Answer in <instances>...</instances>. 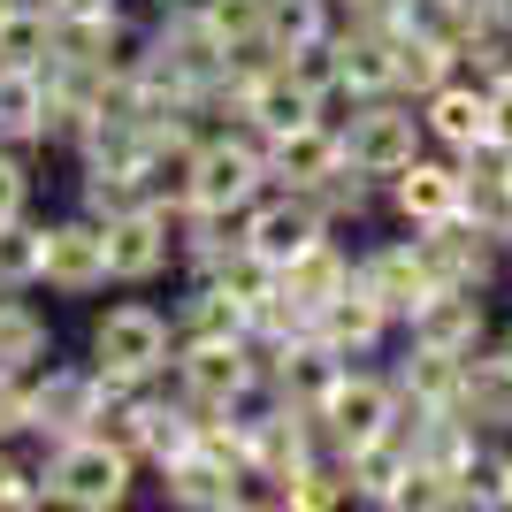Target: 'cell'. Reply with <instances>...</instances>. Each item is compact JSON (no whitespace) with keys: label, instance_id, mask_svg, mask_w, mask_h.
<instances>
[{"label":"cell","instance_id":"cell-19","mask_svg":"<svg viewBox=\"0 0 512 512\" xmlns=\"http://www.w3.org/2000/svg\"><path fill=\"white\" fill-rule=\"evenodd\" d=\"M360 283H367V291H375L398 321H406L413 306L436 291V276H428V260H421V245H413V230H406V237H383V245H367V253H360Z\"/></svg>","mask_w":512,"mask_h":512},{"label":"cell","instance_id":"cell-25","mask_svg":"<svg viewBox=\"0 0 512 512\" xmlns=\"http://www.w3.org/2000/svg\"><path fill=\"white\" fill-rule=\"evenodd\" d=\"M352 276H360V253H344V237H321L314 253H299L291 268H276V283L306 306V314H314V306H329Z\"/></svg>","mask_w":512,"mask_h":512},{"label":"cell","instance_id":"cell-36","mask_svg":"<svg viewBox=\"0 0 512 512\" xmlns=\"http://www.w3.org/2000/svg\"><path fill=\"white\" fill-rule=\"evenodd\" d=\"M0 505H46V482L31 459H16V451L0 444Z\"/></svg>","mask_w":512,"mask_h":512},{"label":"cell","instance_id":"cell-22","mask_svg":"<svg viewBox=\"0 0 512 512\" xmlns=\"http://www.w3.org/2000/svg\"><path fill=\"white\" fill-rule=\"evenodd\" d=\"M459 169H467V207H459V214H467L474 230H490L497 245L512 253V153H505V138L482 146V153H467Z\"/></svg>","mask_w":512,"mask_h":512},{"label":"cell","instance_id":"cell-3","mask_svg":"<svg viewBox=\"0 0 512 512\" xmlns=\"http://www.w3.org/2000/svg\"><path fill=\"white\" fill-rule=\"evenodd\" d=\"M268 184H276V176H268V146H260L245 123L237 130H199L192 161H184V199H192V207L245 214Z\"/></svg>","mask_w":512,"mask_h":512},{"label":"cell","instance_id":"cell-11","mask_svg":"<svg viewBox=\"0 0 512 512\" xmlns=\"http://www.w3.org/2000/svg\"><path fill=\"white\" fill-rule=\"evenodd\" d=\"M245 482H253V467L230 459V451H214V444H192L184 459L161 467V497L176 512H237V505H253Z\"/></svg>","mask_w":512,"mask_h":512},{"label":"cell","instance_id":"cell-1","mask_svg":"<svg viewBox=\"0 0 512 512\" xmlns=\"http://www.w3.org/2000/svg\"><path fill=\"white\" fill-rule=\"evenodd\" d=\"M39 482H46V505H69V512H115L130 505V482H138V459L107 436H62L46 444L39 459Z\"/></svg>","mask_w":512,"mask_h":512},{"label":"cell","instance_id":"cell-10","mask_svg":"<svg viewBox=\"0 0 512 512\" xmlns=\"http://www.w3.org/2000/svg\"><path fill=\"white\" fill-rule=\"evenodd\" d=\"M421 123H428V146H436V153H459V161L505 138V130H497V92L482 85V77H467V69L444 77V85L421 100Z\"/></svg>","mask_w":512,"mask_h":512},{"label":"cell","instance_id":"cell-9","mask_svg":"<svg viewBox=\"0 0 512 512\" xmlns=\"http://www.w3.org/2000/svg\"><path fill=\"white\" fill-rule=\"evenodd\" d=\"M176 268V199H146L107 222V276L115 283H161Z\"/></svg>","mask_w":512,"mask_h":512},{"label":"cell","instance_id":"cell-4","mask_svg":"<svg viewBox=\"0 0 512 512\" xmlns=\"http://www.w3.org/2000/svg\"><path fill=\"white\" fill-rule=\"evenodd\" d=\"M344 130V161L375 184H390L398 169H413L428 153V123H421V100L406 92H383V100H352V115H337Z\"/></svg>","mask_w":512,"mask_h":512},{"label":"cell","instance_id":"cell-27","mask_svg":"<svg viewBox=\"0 0 512 512\" xmlns=\"http://www.w3.org/2000/svg\"><path fill=\"white\" fill-rule=\"evenodd\" d=\"M451 505H474V512L512 505V451L497 444V436H482V444L467 451V467H459V482H451Z\"/></svg>","mask_w":512,"mask_h":512},{"label":"cell","instance_id":"cell-7","mask_svg":"<svg viewBox=\"0 0 512 512\" xmlns=\"http://www.w3.org/2000/svg\"><path fill=\"white\" fill-rule=\"evenodd\" d=\"M237 230H245V245H253L268 268H291L299 253H314L321 237H337V222L314 207V192H291V184H268V192L253 199V207L237 214Z\"/></svg>","mask_w":512,"mask_h":512},{"label":"cell","instance_id":"cell-23","mask_svg":"<svg viewBox=\"0 0 512 512\" xmlns=\"http://www.w3.org/2000/svg\"><path fill=\"white\" fill-rule=\"evenodd\" d=\"M169 321H176V344H214V337H253V306L245 299H230L222 283H207V276H192V291L169 306Z\"/></svg>","mask_w":512,"mask_h":512},{"label":"cell","instance_id":"cell-8","mask_svg":"<svg viewBox=\"0 0 512 512\" xmlns=\"http://www.w3.org/2000/svg\"><path fill=\"white\" fill-rule=\"evenodd\" d=\"M107 406V375L92 360L62 367V360H39L31 367V436L39 444H62V436H85Z\"/></svg>","mask_w":512,"mask_h":512},{"label":"cell","instance_id":"cell-38","mask_svg":"<svg viewBox=\"0 0 512 512\" xmlns=\"http://www.w3.org/2000/svg\"><path fill=\"white\" fill-rule=\"evenodd\" d=\"M337 8L352 23H398V16H406V0H337Z\"/></svg>","mask_w":512,"mask_h":512},{"label":"cell","instance_id":"cell-21","mask_svg":"<svg viewBox=\"0 0 512 512\" xmlns=\"http://www.w3.org/2000/svg\"><path fill=\"white\" fill-rule=\"evenodd\" d=\"M459 413H467L482 436H512V352H505L497 337L467 352V390H459Z\"/></svg>","mask_w":512,"mask_h":512},{"label":"cell","instance_id":"cell-12","mask_svg":"<svg viewBox=\"0 0 512 512\" xmlns=\"http://www.w3.org/2000/svg\"><path fill=\"white\" fill-rule=\"evenodd\" d=\"M398 337L428 344V352H474V344H490V291H474V283H436V291L398 321Z\"/></svg>","mask_w":512,"mask_h":512},{"label":"cell","instance_id":"cell-37","mask_svg":"<svg viewBox=\"0 0 512 512\" xmlns=\"http://www.w3.org/2000/svg\"><path fill=\"white\" fill-rule=\"evenodd\" d=\"M123 0H46V16L54 23H100V16H115Z\"/></svg>","mask_w":512,"mask_h":512},{"label":"cell","instance_id":"cell-40","mask_svg":"<svg viewBox=\"0 0 512 512\" xmlns=\"http://www.w3.org/2000/svg\"><path fill=\"white\" fill-rule=\"evenodd\" d=\"M497 344H505V352H512V321H505V329H497Z\"/></svg>","mask_w":512,"mask_h":512},{"label":"cell","instance_id":"cell-26","mask_svg":"<svg viewBox=\"0 0 512 512\" xmlns=\"http://www.w3.org/2000/svg\"><path fill=\"white\" fill-rule=\"evenodd\" d=\"M54 39H62V23L46 16V0H8L0 8V62L46 69L54 62Z\"/></svg>","mask_w":512,"mask_h":512},{"label":"cell","instance_id":"cell-2","mask_svg":"<svg viewBox=\"0 0 512 512\" xmlns=\"http://www.w3.org/2000/svg\"><path fill=\"white\" fill-rule=\"evenodd\" d=\"M85 360L100 367L107 383H161L176 360V321L153 299H115L85 337Z\"/></svg>","mask_w":512,"mask_h":512},{"label":"cell","instance_id":"cell-17","mask_svg":"<svg viewBox=\"0 0 512 512\" xmlns=\"http://www.w3.org/2000/svg\"><path fill=\"white\" fill-rule=\"evenodd\" d=\"M260 367H268V383H276V398L283 406H299V413H314L321 398H329V383H337L344 367V352H329V344L314 337V329H299V337H283V344H268L260 352Z\"/></svg>","mask_w":512,"mask_h":512},{"label":"cell","instance_id":"cell-39","mask_svg":"<svg viewBox=\"0 0 512 512\" xmlns=\"http://www.w3.org/2000/svg\"><path fill=\"white\" fill-rule=\"evenodd\" d=\"M490 23H497V31H512V0H490Z\"/></svg>","mask_w":512,"mask_h":512},{"label":"cell","instance_id":"cell-32","mask_svg":"<svg viewBox=\"0 0 512 512\" xmlns=\"http://www.w3.org/2000/svg\"><path fill=\"white\" fill-rule=\"evenodd\" d=\"M46 276V222L16 214V222H0V291H31Z\"/></svg>","mask_w":512,"mask_h":512},{"label":"cell","instance_id":"cell-18","mask_svg":"<svg viewBox=\"0 0 512 512\" xmlns=\"http://www.w3.org/2000/svg\"><path fill=\"white\" fill-rule=\"evenodd\" d=\"M260 146H268V176H276V184L314 192L321 176L344 161V130L329 123V115H314V123H291V130H276V138H260Z\"/></svg>","mask_w":512,"mask_h":512},{"label":"cell","instance_id":"cell-29","mask_svg":"<svg viewBox=\"0 0 512 512\" xmlns=\"http://www.w3.org/2000/svg\"><path fill=\"white\" fill-rule=\"evenodd\" d=\"M406 23H413V31H428V39H444L451 54H467L482 31H497L490 0H406Z\"/></svg>","mask_w":512,"mask_h":512},{"label":"cell","instance_id":"cell-31","mask_svg":"<svg viewBox=\"0 0 512 512\" xmlns=\"http://www.w3.org/2000/svg\"><path fill=\"white\" fill-rule=\"evenodd\" d=\"M344 23L337 0H268V54H291V46H314Z\"/></svg>","mask_w":512,"mask_h":512},{"label":"cell","instance_id":"cell-13","mask_svg":"<svg viewBox=\"0 0 512 512\" xmlns=\"http://www.w3.org/2000/svg\"><path fill=\"white\" fill-rule=\"evenodd\" d=\"M46 291H62V299H92V291H107V222L100 214H69V222H46Z\"/></svg>","mask_w":512,"mask_h":512},{"label":"cell","instance_id":"cell-14","mask_svg":"<svg viewBox=\"0 0 512 512\" xmlns=\"http://www.w3.org/2000/svg\"><path fill=\"white\" fill-rule=\"evenodd\" d=\"M383 207L406 222V230H428V222H451V214L467 207V169H459V153H421L413 169H398L383 184Z\"/></svg>","mask_w":512,"mask_h":512},{"label":"cell","instance_id":"cell-16","mask_svg":"<svg viewBox=\"0 0 512 512\" xmlns=\"http://www.w3.org/2000/svg\"><path fill=\"white\" fill-rule=\"evenodd\" d=\"M314 337L329 344V352H344V360H375V352L398 337V314H390V306L352 276L329 306H314Z\"/></svg>","mask_w":512,"mask_h":512},{"label":"cell","instance_id":"cell-35","mask_svg":"<svg viewBox=\"0 0 512 512\" xmlns=\"http://www.w3.org/2000/svg\"><path fill=\"white\" fill-rule=\"evenodd\" d=\"M31 214V153L23 146H0V222Z\"/></svg>","mask_w":512,"mask_h":512},{"label":"cell","instance_id":"cell-24","mask_svg":"<svg viewBox=\"0 0 512 512\" xmlns=\"http://www.w3.org/2000/svg\"><path fill=\"white\" fill-rule=\"evenodd\" d=\"M390 383H398V398L421 406V413L459 406V390H467V352H428V344H406L398 367H390Z\"/></svg>","mask_w":512,"mask_h":512},{"label":"cell","instance_id":"cell-15","mask_svg":"<svg viewBox=\"0 0 512 512\" xmlns=\"http://www.w3.org/2000/svg\"><path fill=\"white\" fill-rule=\"evenodd\" d=\"M413 245H421V260H428V276H436V283H474V291H490L497 268H505V245H497L490 230H474L467 214L413 230Z\"/></svg>","mask_w":512,"mask_h":512},{"label":"cell","instance_id":"cell-34","mask_svg":"<svg viewBox=\"0 0 512 512\" xmlns=\"http://www.w3.org/2000/svg\"><path fill=\"white\" fill-rule=\"evenodd\" d=\"M31 436V367H0V444Z\"/></svg>","mask_w":512,"mask_h":512},{"label":"cell","instance_id":"cell-5","mask_svg":"<svg viewBox=\"0 0 512 512\" xmlns=\"http://www.w3.org/2000/svg\"><path fill=\"white\" fill-rule=\"evenodd\" d=\"M398 413H406L398 383L352 360V367L337 375V383H329V398L314 406V428H321V444H329V459H352V451L383 444L390 428H398Z\"/></svg>","mask_w":512,"mask_h":512},{"label":"cell","instance_id":"cell-41","mask_svg":"<svg viewBox=\"0 0 512 512\" xmlns=\"http://www.w3.org/2000/svg\"><path fill=\"white\" fill-rule=\"evenodd\" d=\"M505 153H512V138H505Z\"/></svg>","mask_w":512,"mask_h":512},{"label":"cell","instance_id":"cell-33","mask_svg":"<svg viewBox=\"0 0 512 512\" xmlns=\"http://www.w3.org/2000/svg\"><path fill=\"white\" fill-rule=\"evenodd\" d=\"M375 199H383V184H375V176H360L352 161H337V169L314 184V207L329 214L337 230H344V222H367V214H375Z\"/></svg>","mask_w":512,"mask_h":512},{"label":"cell","instance_id":"cell-30","mask_svg":"<svg viewBox=\"0 0 512 512\" xmlns=\"http://www.w3.org/2000/svg\"><path fill=\"white\" fill-rule=\"evenodd\" d=\"M39 360H54L46 314L31 299H16V291H0V367H39Z\"/></svg>","mask_w":512,"mask_h":512},{"label":"cell","instance_id":"cell-6","mask_svg":"<svg viewBox=\"0 0 512 512\" xmlns=\"http://www.w3.org/2000/svg\"><path fill=\"white\" fill-rule=\"evenodd\" d=\"M169 383L176 398L207 421V413H230L245 390L260 383V352L253 337H214V344H176V360H169Z\"/></svg>","mask_w":512,"mask_h":512},{"label":"cell","instance_id":"cell-20","mask_svg":"<svg viewBox=\"0 0 512 512\" xmlns=\"http://www.w3.org/2000/svg\"><path fill=\"white\" fill-rule=\"evenodd\" d=\"M0 146H23V153L54 146V92H46V69L0 62Z\"/></svg>","mask_w":512,"mask_h":512},{"label":"cell","instance_id":"cell-28","mask_svg":"<svg viewBox=\"0 0 512 512\" xmlns=\"http://www.w3.org/2000/svg\"><path fill=\"white\" fill-rule=\"evenodd\" d=\"M444 77H459V54H451L444 39H428V31H413V23L398 16V92H406V100H428Z\"/></svg>","mask_w":512,"mask_h":512}]
</instances>
